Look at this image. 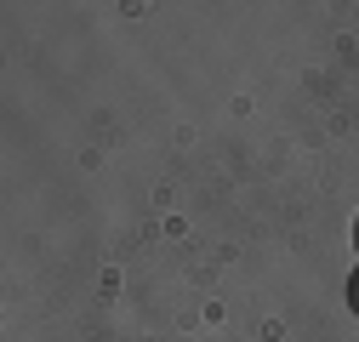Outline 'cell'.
Wrapping results in <instances>:
<instances>
[{
  "instance_id": "cell-2",
  "label": "cell",
  "mask_w": 359,
  "mask_h": 342,
  "mask_svg": "<svg viewBox=\"0 0 359 342\" xmlns=\"http://www.w3.org/2000/svg\"><path fill=\"white\" fill-rule=\"evenodd\" d=\"M353 245H359V223H353Z\"/></svg>"
},
{
  "instance_id": "cell-1",
  "label": "cell",
  "mask_w": 359,
  "mask_h": 342,
  "mask_svg": "<svg viewBox=\"0 0 359 342\" xmlns=\"http://www.w3.org/2000/svg\"><path fill=\"white\" fill-rule=\"evenodd\" d=\"M348 303H353V314H359V268H353V280H348Z\"/></svg>"
}]
</instances>
